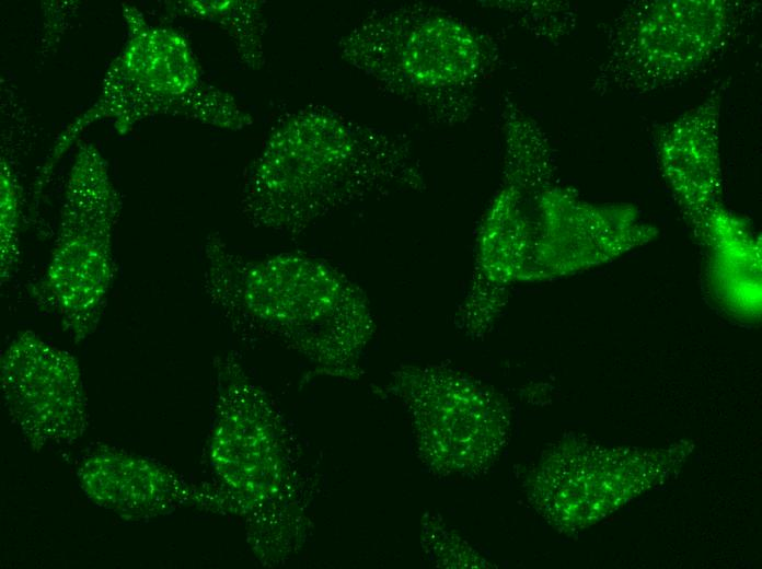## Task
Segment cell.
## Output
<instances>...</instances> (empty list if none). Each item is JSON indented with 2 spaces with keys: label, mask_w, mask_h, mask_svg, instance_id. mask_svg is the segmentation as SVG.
Returning a JSON list of instances; mask_svg holds the SVG:
<instances>
[{
  "label": "cell",
  "mask_w": 762,
  "mask_h": 569,
  "mask_svg": "<svg viewBox=\"0 0 762 569\" xmlns=\"http://www.w3.org/2000/svg\"><path fill=\"white\" fill-rule=\"evenodd\" d=\"M125 44L108 66L94 103L68 124L53 142L33 184L36 199L56 164L80 135L99 121L118 133L157 116L185 118L211 127L241 130L253 117L227 91L207 82L186 38L150 24L142 12L123 4Z\"/></svg>",
  "instance_id": "obj_3"
},
{
  "label": "cell",
  "mask_w": 762,
  "mask_h": 569,
  "mask_svg": "<svg viewBox=\"0 0 762 569\" xmlns=\"http://www.w3.org/2000/svg\"><path fill=\"white\" fill-rule=\"evenodd\" d=\"M409 142L333 108L282 118L251 165L243 212L263 228L298 232L376 187L414 176Z\"/></svg>",
  "instance_id": "obj_1"
},
{
  "label": "cell",
  "mask_w": 762,
  "mask_h": 569,
  "mask_svg": "<svg viewBox=\"0 0 762 569\" xmlns=\"http://www.w3.org/2000/svg\"><path fill=\"white\" fill-rule=\"evenodd\" d=\"M122 209L108 165L92 142L78 144L65 185L49 260L33 286L74 342L96 329L116 275L113 236Z\"/></svg>",
  "instance_id": "obj_4"
},
{
  "label": "cell",
  "mask_w": 762,
  "mask_h": 569,
  "mask_svg": "<svg viewBox=\"0 0 762 569\" xmlns=\"http://www.w3.org/2000/svg\"><path fill=\"white\" fill-rule=\"evenodd\" d=\"M734 23L723 0L636 3L615 23L601 80L640 93L681 82L720 51Z\"/></svg>",
  "instance_id": "obj_5"
},
{
  "label": "cell",
  "mask_w": 762,
  "mask_h": 569,
  "mask_svg": "<svg viewBox=\"0 0 762 569\" xmlns=\"http://www.w3.org/2000/svg\"><path fill=\"white\" fill-rule=\"evenodd\" d=\"M720 96L669 123L658 138L661 173L697 234L721 193Z\"/></svg>",
  "instance_id": "obj_9"
},
{
  "label": "cell",
  "mask_w": 762,
  "mask_h": 569,
  "mask_svg": "<svg viewBox=\"0 0 762 569\" xmlns=\"http://www.w3.org/2000/svg\"><path fill=\"white\" fill-rule=\"evenodd\" d=\"M340 58L439 121H459L494 63L492 42L435 7L376 10L338 43Z\"/></svg>",
  "instance_id": "obj_2"
},
{
  "label": "cell",
  "mask_w": 762,
  "mask_h": 569,
  "mask_svg": "<svg viewBox=\"0 0 762 569\" xmlns=\"http://www.w3.org/2000/svg\"><path fill=\"white\" fill-rule=\"evenodd\" d=\"M0 382L12 421L34 449L69 445L85 433L83 375L69 351L32 330L20 332L2 351Z\"/></svg>",
  "instance_id": "obj_6"
},
{
  "label": "cell",
  "mask_w": 762,
  "mask_h": 569,
  "mask_svg": "<svg viewBox=\"0 0 762 569\" xmlns=\"http://www.w3.org/2000/svg\"><path fill=\"white\" fill-rule=\"evenodd\" d=\"M77 478L91 502L127 521L155 519L180 497V481L165 466L113 446H97L84 455Z\"/></svg>",
  "instance_id": "obj_10"
},
{
  "label": "cell",
  "mask_w": 762,
  "mask_h": 569,
  "mask_svg": "<svg viewBox=\"0 0 762 569\" xmlns=\"http://www.w3.org/2000/svg\"><path fill=\"white\" fill-rule=\"evenodd\" d=\"M697 237L708 247L712 287L730 310L760 312L761 242L748 224L718 205L706 217Z\"/></svg>",
  "instance_id": "obj_11"
},
{
  "label": "cell",
  "mask_w": 762,
  "mask_h": 569,
  "mask_svg": "<svg viewBox=\"0 0 762 569\" xmlns=\"http://www.w3.org/2000/svg\"><path fill=\"white\" fill-rule=\"evenodd\" d=\"M633 206L592 205L561 187L545 185L529 213L523 262L546 269L580 268L610 260L655 237Z\"/></svg>",
  "instance_id": "obj_7"
},
{
  "label": "cell",
  "mask_w": 762,
  "mask_h": 569,
  "mask_svg": "<svg viewBox=\"0 0 762 569\" xmlns=\"http://www.w3.org/2000/svg\"><path fill=\"white\" fill-rule=\"evenodd\" d=\"M172 11L187 18L206 20L224 31L235 45L238 56L250 69L264 65L265 21L259 1H176Z\"/></svg>",
  "instance_id": "obj_12"
},
{
  "label": "cell",
  "mask_w": 762,
  "mask_h": 569,
  "mask_svg": "<svg viewBox=\"0 0 762 569\" xmlns=\"http://www.w3.org/2000/svg\"><path fill=\"white\" fill-rule=\"evenodd\" d=\"M1 256L0 278L5 283L13 275L20 257V231L22 214V188L12 166L1 158Z\"/></svg>",
  "instance_id": "obj_13"
},
{
  "label": "cell",
  "mask_w": 762,
  "mask_h": 569,
  "mask_svg": "<svg viewBox=\"0 0 762 569\" xmlns=\"http://www.w3.org/2000/svg\"><path fill=\"white\" fill-rule=\"evenodd\" d=\"M439 381L423 410L430 461L440 472L481 469L503 444V411L493 397L465 380Z\"/></svg>",
  "instance_id": "obj_8"
}]
</instances>
